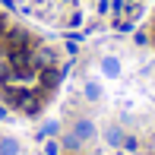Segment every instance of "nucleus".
<instances>
[{
	"label": "nucleus",
	"instance_id": "nucleus-1",
	"mask_svg": "<svg viewBox=\"0 0 155 155\" xmlns=\"http://www.w3.org/2000/svg\"><path fill=\"white\" fill-rule=\"evenodd\" d=\"M0 45H3L6 57L16 51H25V45H29V35H25V29H6V35L0 38Z\"/></svg>",
	"mask_w": 155,
	"mask_h": 155
},
{
	"label": "nucleus",
	"instance_id": "nucleus-2",
	"mask_svg": "<svg viewBox=\"0 0 155 155\" xmlns=\"http://www.w3.org/2000/svg\"><path fill=\"white\" fill-rule=\"evenodd\" d=\"M73 136L79 139V143L92 139V136H95V124H92V120H86V117H82V120H76V124H73Z\"/></svg>",
	"mask_w": 155,
	"mask_h": 155
},
{
	"label": "nucleus",
	"instance_id": "nucleus-3",
	"mask_svg": "<svg viewBox=\"0 0 155 155\" xmlns=\"http://www.w3.org/2000/svg\"><path fill=\"white\" fill-rule=\"evenodd\" d=\"M101 73L108 76V79L120 76V60H117V57H111V54H108V57H101Z\"/></svg>",
	"mask_w": 155,
	"mask_h": 155
},
{
	"label": "nucleus",
	"instance_id": "nucleus-4",
	"mask_svg": "<svg viewBox=\"0 0 155 155\" xmlns=\"http://www.w3.org/2000/svg\"><path fill=\"white\" fill-rule=\"evenodd\" d=\"M19 139L16 136H0V155H19Z\"/></svg>",
	"mask_w": 155,
	"mask_h": 155
},
{
	"label": "nucleus",
	"instance_id": "nucleus-5",
	"mask_svg": "<svg viewBox=\"0 0 155 155\" xmlns=\"http://www.w3.org/2000/svg\"><path fill=\"white\" fill-rule=\"evenodd\" d=\"M104 139H108L111 146H124V130L120 127H108V130H104Z\"/></svg>",
	"mask_w": 155,
	"mask_h": 155
},
{
	"label": "nucleus",
	"instance_id": "nucleus-6",
	"mask_svg": "<svg viewBox=\"0 0 155 155\" xmlns=\"http://www.w3.org/2000/svg\"><path fill=\"white\" fill-rule=\"evenodd\" d=\"M82 92H86V98H89V101H98V98H101V86H98L95 79H89Z\"/></svg>",
	"mask_w": 155,
	"mask_h": 155
},
{
	"label": "nucleus",
	"instance_id": "nucleus-7",
	"mask_svg": "<svg viewBox=\"0 0 155 155\" xmlns=\"http://www.w3.org/2000/svg\"><path fill=\"white\" fill-rule=\"evenodd\" d=\"M57 130H60V124H57V120H48V124L38 130V136H41V139H51V136H57Z\"/></svg>",
	"mask_w": 155,
	"mask_h": 155
},
{
	"label": "nucleus",
	"instance_id": "nucleus-8",
	"mask_svg": "<svg viewBox=\"0 0 155 155\" xmlns=\"http://www.w3.org/2000/svg\"><path fill=\"white\" fill-rule=\"evenodd\" d=\"M10 76H13V63L10 60H0V86H3Z\"/></svg>",
	"mask_w": 155,
	"mask_h": 155
},
{
	"label": "nucleus",
	"instance_id": "nucleus-9",
	"mask_svg": "<svg viewBox=\"0 0 155 155\" xmlns=\"http://www.w3.org/2000/svg\"><path fill=\"white\" fill-rule=\"evenodd\" d=\"M45 155H60V143L48 139V143H45Z\"/></svg>",
	"mask_w": 155,
	"mask_h": 155
},
{
	"label": "nucleus",
	"instance_id": "nucleus-10",
	"mask_svg": "<svg viewBox=\"0 0 155 155\" xmlns=\"http://www.w3.org/2000/svg\"><path fill=\"white\" fill-rule=\"evenodd\" d=\"M63 146H67V149H79L82 143H79V139L73 136V133H70V136H63Z\"/></svg>",
	"mask_w": 155,
	"mask_h": 155
},
{
	"label": "nucleus",
	"instance_id": "nucleus-11",
	"mask_svg": "<svg viewBox=\"0 0 155 155\" xmlns=\"http://www.w3.org/2000/svg\"><path fill=\"white\" fill-rule=\"evenodd\" d=\"M124 149L127 152H136V139H133V136H124Z\"/></svg>",
	"mask_w": 155,
	"mask_h": 155
},
{
	"label": "nucleus",
	"instance_id": "nucleus-12",
	"mask_svg": "<svg viewBox=\"0 0 155 155\" xmlns=\"http://www.w3.org/2000/svg\"><path fill=\"white\" fill-rule=\"evenodd\" d=\"M6 29H10V25H6V19L0 16V38H3V35H6Z\"/></svg>",
	"mask_w": 155,
	"mask_h": 155
},
{
	"label": "nucleus",
	"instance_id": "nucleus-13",
	"mask_svg": "<svg viewBox=\"0 0 155 155\" xmlns=\"http://www.w3.org/2000/svg\"><path fill=\"white\" fill-rule=\"evenodd\" d=\"M6 114H10V111H6V104H0V120H6Z\"/></svg>",
	"mask_w": 155,
	"mask_h": 155
},
{
	"label": "nucleus",
	"instance_id": "nucleus-14",
	"mask_svg": "<svg viewBox=\"0 0 155 155\" xmlns=\"http://www.w3.org/2000/svg\"><path fill=\"white\" fill-rule=\"evenodd\" d=\"M63 3H73V0H63Z\"/></svg>",
	"mask_w": 155,
	"mask_h": 155
}]
</instances>
